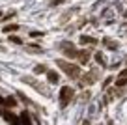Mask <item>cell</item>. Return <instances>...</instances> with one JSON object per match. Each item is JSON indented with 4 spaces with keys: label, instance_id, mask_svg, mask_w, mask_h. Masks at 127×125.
Wrapping results in <instances>:
<instances>
[{
    "label": "cell",
    "instance_id": "cell-20",
    "mask_svg": "<svg viewBox=\"0 0 127 125\" xmlns=\"http://www.w3.org/2000/svg\"><path fill=\"white\" fill-rule=\"evenodd\" d=\"M123 77H127V69H125V71H122V73H120V78H123Z\"/></svg>",
    "mask_w": 127,
    "mask_h": 125
},
{
    "label": "cell",
    "instance_id": "cell-17",
    "mask_svg": "<svg viewBox=\"0 0 127 125\" xmlns=\"http://www.w3.org/2000/svg\"><path fill=\"white\" fill-rule=\"evenodd\" d=\"M9 41H13V43H17V45H21V43H23V39H21V37H17V35H9Z\"/></svg>",
    "mask_w": 127,
    "mask_h": 125
},
{
    "label": "cell",
    "instance_id": "cell-5",
    "mask_svg": "<svg viewBox=\"0 0 127 125\" xmlns=\"http://www.w3.org/2000/svg\"><path fill=\"white\" fill-rule=\"evenodd\" d=\"M95 80H97V73H95V71H92V73L84 75V78H82V86H90V84H94Z\"/></svg>",
    "mask_w": 127,
    "mask_h": 125
},
{
    "label": "cell",
    "instance_id": "cell-13",
    "mask_svg": "<svg viewBox=\"0 0 127 125\" xmlns=\"http://www.w3.org/2000/svg\"><path fill=\"white\" fill-rule=\"evenodd\" d=\"M47 77H49V82H51V84H56V82H58V75H56L54 71H49Z\"/></svg>",
    "mask_w": 127,
    "mask_h": 125
},
{
    "label": "cell",
    "instance_id": "cell-3",
    "mask_svg": "<svg viewBox=\"0 0 127 125\" xmlns=\"http://www.w3.org/2000/svg\"><path fill=\"white\" fill-rule=\"evenodd\" d=\"M64 51V54L65 56H69V58H73V60H77V56H79V51H77L73 45H69V43H62V47H60Z\"/></svg>",
    "mask_w": 127,
    "mask_h": 125
},
{
    "label": "cell",
    "instance_id": "cell-9",
    "mask_svg": "<svg viewBox=\"0 0 127 125\" xmlns=\"http://www.w3.org/2000/svg\"><path fill=\"white\" fill-rule=\"evenodd\" d=\"M80 43H82V45H95V43H97V39L92 37V35H80Z\"/></svg>",
    "mask_w": 127,
    "mask_h": 125
},
{
    "label": "cell",
    "instance_id": "cell-10",
    "mask_svg": "<svg viewBox=\"0 0 127 125\" xmlns=\"http://www.w3.org/2000/svg\"><path fill=\"white\" fill-rule=\"evenodd\" d=\"M26 51L32 52V54H39V52H41V47H37V45L32 43V45H26Z\"/></svg>",
    "mask_w": 127,
    "mask_h": 125
},
{
    "label": "cell",
    "instance_id": "cell-2",
    "mask_svg": "<svg viewBox=\"0 0 127 125\" xmlns=\"http://www.w3.org/2000/svg\"><path fill=\"white\" fill-rule=\"evenodd\" d=\"M71 99H73V90L69 86H64L62 90H60V105H62V108H65Z\"/></svg>",
    "mask_w": 127,
    "mask_h": 125
},
{
    "label": "cell",
    "instance_id": "cell-6",
    "mask_svg": "<svg viewBox=\"0 0 127 125\" xmlns=\"http://www.w3.org/2000/svg\"><path fill=\"white\" fill-rule=\"evenodd\" d=\"M90 51H79V56H77V60H79L80 63H84V65H86L88 62H90Z\"/></svg>",
    "mask_w": 127,
    "mask_h": 125
},
{
    "label": "cell",
    "instance_id": "cell-16",
    "mask_svg": "<svg viewBox=\"0 0 127 125\" xmlns=\"http://www.w3.org/2000/svg\"><path fill=\"white\" fill-rule=\"evenodd\" d=\"M95 60H97L101 65H105V58H103V54H101V52H95Z\"/></svg>",
    "mask_w": 127,
    "mask_h": 125
},
{
    "label": "cell",
    "instance_id": "cell-4",
    "mask_svg": "<svg viewBox=\"0 0 127 125\" xmlns=\"http://www.w3.org/2000/svg\"><path fill=\"white\" fill-rule=\"evenodd\" d=\"M23 82H28V84H32V86L36 88V90H39V94H41V92H43V94L47 95V92H45V88L41 86V84H39V82H37V80H34V78H32V77H23Z\"/></svg>",
    "mask_w": 127,
    "mask_h": 125
},
{
    "label": "cell",
    "instance_id": "cell-11",
    "mask_svg": "<svg viewBox=\"0 0 127 125\" xmlns=\"http://www.w3.org/2000/svg\"><path fill=\"white\" fill-rule=\"evenodd\" d=\"M19 120H21V123H23V125H30V116H28V112H21Z\"/></svg>",
    "mask_w": 127,
    "mask_h": 125
},
{
    "label": "cell",
    "instance_id": "cell-1",
    "mask_svg": "<svg viewBox=\"0 0 127 125\" xmlns=\"http://www.w3.org/2000/svg\"><path fill=\"white\" fill-rule=\"evenodd\" d=\"M58 67L64 71L65 75H69L71 78H79L80 77V67L75 65V63H69V62H64V60H58Z\"/></svg>",
    "mask_w": 127,
    "mask_h": 125
},
{
    "label": "cell",
    "instance_id": "cell-18",
    "mask_svg": "<svg viewBox=\"0 0 127 125\" xmlns=\"http://www.w3.org/2000/svg\"><path fill=\"white\" fill-rule=\"evenodd\" d=\"M34 71H36V73H45L47 67H45V65H36V69H34Z\"/></svg>",
    "mask_w": 127,
    "mask_h": 125
},
{
    "label": "cell",
    "instance_id": "cell-8",
    "mask_svg": "<svg viewBox=\"0 0 127 125\" xmlns=\"http://www.w3.org/2000/svg\"><path fill=\"white\" fill-rule=\"evenodd\" d=\"M4 118H6V121H8L9 125H21L19 118H17V116H13L11 112H4Z\"/></svg>",
    "mask_w": 127,
    "mask_h": 125
},
{
    "label": "cell",
    "instance_id": "cell-19",
    "mask_svg": "<svg viewBox=\"0 0 127 125\" xmlns=\"http://www.w3.org/2000/svg\"><path fill=\"white\" fill-rule=\"evenodd\" d=\"M41 34H43V32H30L32 37H37V35H41Z\"/></svg>",
    "mask_w": 127,
    "mask_h": 125
},
{
    "label": "cell",
    "instance_id": "cell-12",
    "mask_svg": "<svg viewBox=\"0 0 127 125\" xmlns=\"http://www.w3.org/2000/svg\"><path fill=\"white\" fill-rule=\"evenodd\" d=\"M4 105L8 106V108H13V106L17 105V101H15V97H6L4 99Z\"/></svg>",
    "mask_w": 127,
    "mask_h": 125
},
{
    "label": "cell",
    "instance_id": "cell-7",
    "mask_svg": "<svg viewBox=\"0 0 127 125\" xmlns=\"http://www.w3.org/2000/svg\"><path fill=\"white\" fill-rule=\"evenodd\" d=\"M103 45L107 49H110V51H116V49L120 47L118 41H114V39H110V37H103Z\"/></svg>",
    "mask_w": 127,
    "mask_h": 125
},
{
    "label": "cell",
    "instance_id": "cell-15",
    "mask_svg": "<svg viewBox=\"0 0 127 125\" xmlns=\"http://www.w3.org/2000/svg\"><path fill=\"white\" fill-rule=\"evenodd\" d=\"M15 30H19V26H17V24H9V26L4 28V32H8V34H11V32H15Z\"/></svg>",
    "mask_w": 127,
    "mask_h": 125
},
{
    "label": "cell",
    "instance_id": "cell-21",
    "mask_svg": "<svg viewBox=\"0 0 127 125\" xmlns=\"http://www.w3.org/2000/svg\"><path fill=\"white\" fill-rule=\"evenodd\" d=\"M0 114H4V112H2V108H0Z\"/></svg>",
    "mask_w": 127,
    "mask_h": 125
},
{
    "label": "cell",
    "instance_id": "cell-14",
    "mask_svg": "<svg viewBox=\"0 0 127 125\" xmlns=\"http://www.w3.org/2000/svg\"><path fill=\"white\" fill-rule=\"evenodd\" d=\"M127 84V77H123V78H118V80H116V86L118 88H123Z\"/></svg>",
    "mask_w": 127,
    "mask_h": 125
}]
</instances>
